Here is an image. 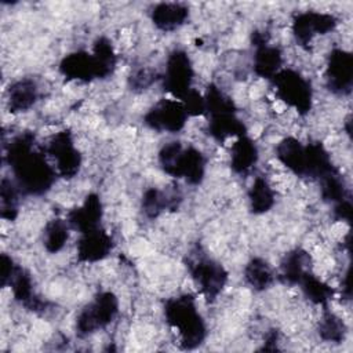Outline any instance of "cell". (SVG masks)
Wrapping results in <instances>:
<instances>
[{
	"instance_id": "6da1fadb",
	"label": "cell",
	"mask_w": 353,
	"mask_h": 353,
	"mask_svg": "<svg viewBox=\"0 0 353 353\" xmlns=\"http://www.w3.org/2000/svg\"><path fill=\"white\" fill-rule=\"evenodd\" d=\"M33 146L34 135L21 134L10 142L6 159L19 190L39 196L50 190L57 171L47 163L44 154L34 150Z\"/></svg>"
},
{
	"instance_id": "7a4b0ae2",
	"label": "cell",
	"mask_w": 353,
	"mask_h": 353,
	"mask_svg": "<svg viewBox=\"0 0 353 353\" xmlns=\"http://www.w3.org/2000/svg\"><path fill=\"white\" fill-rule=\"evenodd\" d=\"M167 323L176 330L179 343L183 349L199 346L205 338V324L197 312L194 298L192 295H181L168 299L164 306Z\"/></svg>"
},
{
	"instance_id": "3957f363",
	"label": "cell",
	"mask_w": 353,
	"mask_h": 353,
	"mask_svg": "<svg viewBox=\"0 0 353 353\" xmlns=\"http://www.w3.org/2000/svg\"><path fill=\"white\" fill-rule=\"evenodd\" d=\"M159 163L165 174L183 178L188 183L201 182L205 171V160L196 148H183L181 142H168L159 152Z\"/></svg>"
},
{
	"instance_id": "277c9868",
	"label": "cell",
	"mask_w": 353,
	"mask_h": 353,
	"mask_svg": "<svg viewBox=\"0 0 353 353\" xmlns=\"http://www.w3.org/2000/svg\"><path fill=\"white\" fill-rule=\"evenodd\" d=\"M272 80L276 97L298 114H306L312 109V85L302 74L292 69H281Z\"/></svg>"
},
{
	"instance_id": "5b68a950",
	"label": "cell",
	"mask_w": 353,
	"mask_h": 353,
	"mask_svg": "<svg viewBox=\"0 0 353 353\" xmlns=\"http://www.w3.org/2000/svg\"><path fill=\"white\" fill-rule=\"evenodd\" d=\"M119 313V299L110 292L105 291L95 296L77 316L76 330L80 336L90 335L99 328L110 324Z\"/></svg>"
},
{
	"instance_id": "8992f818",
	"label": "cell",
	"mask_w": 353,
	"mask_h": 353,
	"mask_svg": "<svg viewBox=\"0 0 353 353\" xmlns=\"http://www.w3.org/2000/svg\"><path fill=\"white\" fill-rule=\"evenodd\" d=\"M193 76L194 72L188 54L182 50H174L165 62L164 90L181 101L192 90Z\"/></svg>"
},
{
	"instance_id": "52a82bcc",
	"label": "cell",
	"mask_w": 353,
	"mask_h": 353,
	"mask_svg": "<svg viewBox=\"0 0 353 353\" xmlns=\"http://www.w3.org/2000/svg\"><path fill=\"white\" fill-rule=\"evenodd\" d=\"M46 152L52 157L57 174L62 178H73L81 165V156L74 146V139L69 131H59L50 139Z\"/></svg>"
},
{
	"instance_id": "ba28073f",
	"label": "cell",
	"mask_w": 353,
	"mask_h": 353,
	"mask_svg": "<svg viewBox=\"0 0 353 353\" xmlns=\"http://www.w3.org/2000/svg\"><path fill=\"white\" fill-rule=\"evenodd\" d=\"M183 103L175 99H161L145 114V123L159 132H179L188 120Z\"/></svg>"
},
{
	"instance_id": "9c48e42d",
	"label": "cell",
	"mask_w": 353,
	"mask_h": 353,
	"mask_svg": "<svg viewBox=\"0 0 353 353\" xmlns=\"http://www.w3.org/2000/svg\"><path fill=\"white\" fill-rule=\"evenodd\" d=\"M189 270L201 294L210 301L222 292L228 281V272L223 266L210 258H199L190 262Z\"/></svg>"
},
{
	"instance_id": "30bf717a",
	"label": "cell",
	"mask_w": 353,
	"mask_h": 353,
	"mask_svg": "<svg viewBox=\"0 0 353 353\" xmlns=\"http://www.w3.org/2000/svg\"><path fill=\"white\" fill-rule=\"evenodd\" d=\"M338 21L332 14L320 12V11H305L298 14L292 22V34L299 43L305 47L313 41L317 34H327L332 32Z\"/></svg>"
},
{
	"instance_id": "8fae6325",
	"label": "cell",
	"mask_w": 353,
	"mask_h": 353,
	"mask_svg": "<svg viewBox=\"0 0 353 353\" xmlns=\"http://www.w3.org/2000/svg\"><path fill=\"white\" fill-rule=\"evenodd\" d=\"M325 81L334 94H350L353 81V58L349 51L342 48L331 51L325 68Z\"/></svg>"
},
{
	"instance_id": "7c38bea8",
	"label": "cell",
	"mask_w": 353,
	"mask_h": 353,
	"mask_svg": "<svg viewBox=\"0 0 353 353\" xmlns=\"http://www.w3.org/2000/svg\"><path fill=\"white\" fill-rule=\"evenodd\" d=\"M113 243L110 234L103 229H94L81 233L77 243V258L80 262L94 263L106 258L112 251Z\"/></svg>"
},
{
	"instance_id": "4fadbf2b",
	"label": "cell",
	"mask_w": 353,
	"mask_h": 353,
	"mask_svg": "<svg viewBox=\"0 0 353 353\" xmlns=\"http://www.w3.org/2000/svg\"><path fill=\"white\" fill-rule=\"evenodd\" d=\"M61 73L77 81H90L92 79H99L98 66L92 54L85 51H77L66 55L59 63Z\"/></svg>"
},
{
	"instance_id": "5bb4252c",
	"label": "cell",
	"mask_w": 353,
	"mask_h": 353,
	"mask_svg": "<svg viewBox=\"0 0 353 353\" xmlns=\"http://www.w3.org/2000/svg\"><path fill=\"white\" fill-rule=\"evenodd\" d=\"M68 218V223L80 233L98 229L102 218V204L99 197L97 194H88L80 207L69 212Z\"/></svg>"
},
{
	"instance_id": "9a60e30c",
	"label": "cell",
	"mask_w": 353,
	"mask_h": 353,
	"mask_svg": "<svg viewBox=\"0 0 353 353\" xmlns=\"http://www.w3.org/2000/svg\"><path fill=\"white\" fill-rule=\"evenodd\" d=\"M277 160L296 176H306V145L296 138H284L276 146Z\"/></svg>"
},
{
	"instance_id": "2e32d148",
	"label": "cell",
	"mask_w": 353,
	"mask_h": 353,
	"mask_svg": "<svg viewBox=\"0 0 353 353\" xmlns=\"http://www.w3.org/2000/svg\"><path fill=\"white\" fill-rule=\"evenodd\" d=\"M189 17V8L181 3H160L152 11L154 26L164 32H171L182 26Z\"/></svg>"
},
{
	"instance_id": "e0dca14e",
	"label": "cell",
	"mask_w": 353,
	"mask_h": 353,
	"mask_svg": "<svg viewBox=\"0 0 353 353\" xmlns=\"http://www.w3.org/2000/svg\"><path fill=\"white\" fill-rule=\"evenodd\" d=\"M7 95L10 112H25L36 103L39 98V87L32 79H21L10 85Z\"/></svg>"
},
{
	"instance_id": "ac0fdd59",
	"label": "cell",
	"mask_w": 353,
	"mask_h": 353,
	"mask_svg": "<svg viewBox=\"0 0 353 353\" xmlns=\"http://www.w3.org/2000/svg\"><path fill=\"white\" fill-rule=\"evenodd\" d=\"M258 161V148L255 142L245 135L237 137L230 148V167L237 174L248 172Z\"/></svg>"
},
{
	"instance_id": "d6986e66",
	"label": "cell",
	"mask_w": 353,
	"mask_h": 353,
	"mask_svg": "<svg viewBox=\"0 0 353 353\" xmlns=\"http://www.w3.org/2000/svg\"><path fill=\"white\" fill-rule=\"evenodd\" d=\"M283 65V54L279 47L262 44L256 47L254 55V72L262 79H273Z\"/></svg>"
},
{
	"instance_id": "ffe728a7",
	"label": "cell",
	"mask_w": 353,
	"mask_h": 353,
	"mask_svg": "<svg viewBox=\"0 0 353 353\" xmlns=\"http://www.w3.org/2000/svg\"><path fill=\"white\" fill-rule=\"evenodd\" d=\"M208 132L218 141H225L230 137L245 135L244 123L236 117V113L211 114L208 121Z\"/></svg>"
},
{
	"instance_id": "44dd1931",
	"label": "cell",
	"mask_w": 353,
	"mask_h": 353,
	"mask_svg": "<svg viewBox=\"0 0 353 353\" xmlns=\"http://www.w3.org/2000/svg\"><path fill=\"white\" fill-rule=\"evenodd\" d=\"M250 208L254 214H263L274 205V190L263 176H256L248 190Z\"/></svg>"
},
{
	"instance_id": "7402d4cb",
	"label": "cell",
	"mask_w": 353,
	"mask_h": 353,
	"mask_svg": "<svg viewBox=\"0 0 353 353\" xmlns=\"http://www.w3.org/2000/svg\"><path fill=\"white\" fill-rule=\"evenodd\" d=\"M309 254L296 248L288 252L281 262V273L290 284H298L301 279L309 272Z\"/></svg>"
},
{
	"instance_id": "603a6c76",
	"label": "cell",
	"mask_w": 353,
	"mask_h": 353,
	"mask_svg": "<svg viewBox=\"0 0 353 353\" xmlns=\"http://www.w3.org/2000/svg\"><path fill=\"white\" fill-rule=\"evenodd\" d=\"M69 239V226L68 222L62 219L48 221L43 232V244L47 252L57 254L61 251Z\"/></svg>"
},
{
	"instance_id": "cb8c5ba5",
	"label": "cell",
	"mask_w": 353,
	"mask_h": 353,
	"mask_svg": "<svg viewBox=\"0 0 353 353\" xmlns=\"http://www.w3.org/2000/svg\"><path fill=\"white\" fill-rule=\"evenodd\" d=\"M245 281L258 291L268 288L273 281V272L262 258H252L244 268Z\"/></svg>"
},
{
	"instance_id": "d4e9b609",
	"label": "cell",
	"mask_w": 353,
	"mask_h": 353,
	"mask_svg": "<svg viewBox=\"0 0 353 353\" xmlns=\"http://www.w3.org/2000/svg\"><path fill=\"white\" fill-rule=\"evenodd\" d=\"M298 284L301 285L305 296L316 305L324 306L332 296V288L327 283L320 280L317 276L309 272L301 279Z\"/></svg>"
},
{
	"instance_id": "484cf974",
	"label": "cell",
	"mask_w": 353,
	"mask_h": 353,
	"mask_svg": "<svg viewBox=\"0 0 353 353\" xmlns=\"http://www.w3.org/2000/svg\"><path fill=\"white\" fill-rule=\"evenodd\" d=\"M319 334L323 341L327 342H342L346 334V324L342 317L334 312L324 310L319 321Z\"/></svg>"
},
{
	"instance_id": "4316f807",
	"label": "cell",
	"mask_w": 353,
	"mask_h": 353,
	"mask_svg": "<svg viewBox=\"0 0 353 353\" xmlns=\"http://www.w3.org/2000/svg\"><path fill=\"white\" fill-rule=\"evenodd\" d=\"M92 55H94L97 66H98L99 79H103V77H108L109 74H112V72L116 68L117 59H116V54H114L112 43L106 37H99L95 41Z\"/></svg>"
},
{
	"instance_id": "83f0119b",
	"label": "cell",
	"mask_w": 353,
	"mask_h": 353,
	"mask_svg": "<svg viewBox=\"0 0 353 353\" xmlns=\"http://www.w3.org/2000/svg\"><path fill=\"white\" fill-rule=\"evenodd\" d=\"M18 192L19 188L11 179L3 178L0 188V203H1V216L7 221L15 219L18 215Z\"/></svg>"
},
{
	"instance_id": "f1b7e54d",
	"label": "cell",
	"mask_w": 353,
	"mask_h": 353,
	"mask_svg": "<svg viewBox=\"0 0 353 353\" xmlns=\"http://www.w3.org/2000/svg\"><path fill=\"white\" fill-rule=\"evenodd\" d=\"M15 265L11 256L3 254L1 255V285L6 287L10 283V279L15 270Z\"/></svg>"
}]
</instances>
